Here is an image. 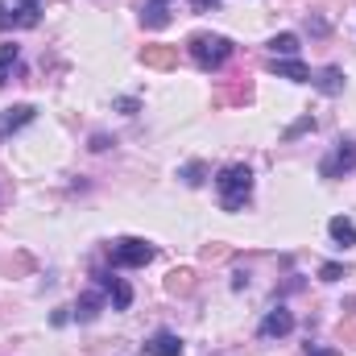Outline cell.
<instances>
[{
	"mask_svg": "<svg viewBox=\"0 0 356 356\" xmlns=\"http://www.w3.org/2000/svg\"><path fill=\"white\" fill-rule=\"evenodd\" d=\"M216 195H220V207L224 211H241L253 195V170L245 162H232L216 175Z\"/></svg>",
	"mask_w": 356,
	"mask_h": 356,
	"instance_id": "cell-1",
	"label": "cell"
},
{
	"mask_svg": "<svg viewBox=\"0 0 356 356\" xmlns=\"http://www.w3.org/2000/svg\"><path fill=\"white\" fill-rule=\"evenodd\" d=\"M186 50H191V63H195L199 71H220V67L232 58L236 46H232L224 33H195Z\"/></svg>",
	"mask_w": 356,
	"mask_h": 356,
	"instance_id": "cell-2",
	"label": "cell"
},
{
	"mask_svg": "<svg viewBox=\"0 0 356 356\" xmlns=\"http://www.w3.org/2000/svg\"><path fill=\"white\" fill-rule=\"evenodd\" d=\"M154 245L149 241H141V236H124V241H116L112 245V266L116 269H141L154 261Z\"/></svg>",
	"mask_w": 356,
	"mask_h": 356,
	"instance_id": "cell-3",
	"label": "cell"
},
{
	"mask_svg": "<svg viewBox=\"0 0 356 356\" xmlns=\"http://www.w3.org/2000/svg\"><path fill=\"white\" fill-rule=\"evenodd\" d=\"M356 170V141H336V149L319 162V175L323 178H344Z\"/></svg>",
	"mask_w": 356,
	"mask_h": 356,
	"instance_id": "cell-4",
	"label": "cell"
},
{
	"mask_svg": "<svg viewBox=\"0 0 356 356\" xmlns=\"http://www.w3.org/2000/svg\"><path fill=\"white\" fill-rule=\"evenodd\" d=\"M95 286H99L104 294H112V307H116V311H129V307H133V286H129L124 277H112V273L99 269V273H95Z\"/></svg>",
	"mask_w": 356,
	"mask_h": 356,
	"instance_id": "cell-5",
	"label": "cell"
},
{
	"mask_svg": "<svg viewBox=\"0 0 356 356\" xmlns=\"http://www.w3.org/2000/svg\"><path fill=\"white\" fill-rule=\"evenodd\" d=\"M294 332V315L286 311V307H273L266 319H261V340H282V336H290Z\"/></svg>",
	"mask_w": 356,
	"mask_h": 356,
	"instance_id": "cell-6",
	"label": "cell"
},
{
	"mask_svg": "<svg viewBox=\"0 0 356 356\" xmlns=\"http://www.w3.org/2000/svg\"><path fill=\"white\" fill-rule=\"evenodd\" d=\"M33 116H38V108H33V104H17V108H4V112H0V141H4L8 133L25 129Z\"/></svg>",
	"mask_w": 356,
	"mask_h": 356,
	"instance_id": "cell-7",
	"label": "cell"
},
{
	"mask_svg": "<svg viewBox=\"0 0 356 356\" xmlns=\"http://www.w3.org/2000/svg\"><path fill=\"white\" fill-rule=\"evenodd\" d=\"M141 63H145L149 71H170V67L178 63V50H175V46H162V42L141 46Z\"/></svg>",
	"mask_w": 356,
	"mask_h": 356,
	"instance_id": "cell-8",
	"label": "cell"
},
{
	"mask_svg": "<svg viewBox=\"0 0 356 356\" xmlns=\"http://www.w3.org/2000/svg\"><path fill=\"white\" fill-rule=\"evenodd\" d=\"M145 356H182V340L175 332H154L145 340Z\"/></svg>",
	"mask_w": 356,
	"mask_h": 356,
	"instance_id": "cell-9",
	"label": "cell"
},
{
	"mask_svg": "<svg viewBox=\"0 0 356 356\" xmlns=\"http://www.w3.org/2000/svg\"><path fill=\"white\" fill-rule=\"evenodd\" d=\"M269 71L277 75V79H294V83H311V71L298 63V58H273L269 63Z\"/></svg>",
	"mask_w": 356,
	"mask_h": 356,
	"instance_id": "cell-10",
	"label": "cell"
},
{
	"mask_svg": "<svg viewBox=\"0 0 356 356\" xmlns=\"http://www.w3.org/2000/svg\"><path fill=\"white\" fill-rule=\"evenodd\" d=\"M141 25L145 29H166L170 25V0H149L141 8Z\"/></svg>",
	"mask_w": 356,
	"mask_h": 356,
	"instance_id": "cell-11",
	"label": "cell"
},
{
	"mask_svg": "<svg viewBox=\"0 0 356 356\" xmlns=\"http://www.w3.org/2000/svg\"><path fill=\"white\" fill-rule=\"evenodd\" d=\"M327 236H332L340 249H348V245H356V224L348 216H332V220H327Z\"/></svg>",
	"mask_w": 356,
	"mask_h": 356,
	"instance_id": "cell-12",
	"label": "cell"
},
{
	"mask_svg": "<svg viewBox=\"0 0 356 356\" xmlns=\"http://www.w3.org/2000/svg\"><path fill=\"white\" fill-rule=\"evenodd\" d=\"M311 83L323 91V95H340L344 91V71L340 67H323L319 75H311Z\"/></svg>",
	"mask_w": 356,
	"mask_h": 356,
	"instance_id": "cell-13",
	"label": "cell"
},
{
	"mask_svg": "<svg viewBox=\"0 0 356 356\" xmlns=\"http://www.w3.org/2000/svg\"><path fill=\"white\" fill-rule=\"evenodd\" d=\"M249 95H253V83H249V79H236V83H228V88L216 91V104L228 108V104H245Z\"/></svg>",
	"mask_w": 356,
	"mask_h": 356,
	"instance_id": "cell-14",
	"label": "cell"
},
{
	"mask_svg": "<svg viewBox=\"0 0 356 356\" xmlns=\"http://www.w3.org/2000/svg\"><path fill=\"white\" fill-rule=\"evenodd\" d=\"M0 273L4 277H25V273H33V257L29 253H4L0 257Z\"/></svg>",
	"mask_w": 356,
	"mask_h": 356,
	"instance_id": "cell-15",
	"label": "cell"
},
{
	"mask_svg": "<svg viewBox=\"0 0 356 356\" xmlns=\"http://www.w3.org/2000/svg\"><path fill=\"white\" fill-rule=\"evenodd\" d=\"M269 50H273V58H294L302 50V42H298V33H277V38H269Z\"/></svg>",
	"mask_w": 356,
	"mask_h": 356,
	"instance_id": "cell-16",
	"label": "cell"
},
{
	"mask_svg": "<svg viewBox=\"0 0 356 356\" xmlns=\"http://www.w3.org/2000/svg\"><path fill=\"white\" fill-rule=\"evenodd\" d=\"M166 290H170L175 298L191 294V290H195V273H191V269H170V273H166Z\"/></svg>",
	"mask_w": 356,
	"mask_h": 356,
	"instance_id": "cell-17",
	"label": "cell"
},
{
	"mask_svg": "<svg viewBox=\"0 0 356 356\" xmlns=\"http://www.w3.org/2000/svg\"><path fill=\"white\" fill-rule=\"evenodd\" d=\"M99 307H104V294H99V290H88V294L79 298V307H75V319H79V323H91V319L99 315Z\"/></svg>",
	"mask_w": 356,
	"mask_h": 356,
	"instance_id": "cell-18",
	"label": "cell"
},
{
	"mask_svg": "<svg viewBox=\"0 0 356 356\" xmlns=\"http://www.w3.org/2000/svg\"><path fill=\"white\" fill-rule=\"evenodd\" d=\"M17 58H21V50L8 42V46H0V88L8 83V75H13V67H17Z\"/></svg>",
	"mask_w": 356,
	"mask_h": 356,
	"instance_id": "cell-19",
	"label": "cell"
},
{
	"mask_svg": "<svg viewBox=\"0 0 356 356\" xmlns=\"http://www.w3.org/2000/svg\"><path fill=\"white\" fill-rule=\"evenodd\" d=\"M38 4L42 0H17V25L21 29H33L38 25Z\"/></svg>",
	"mask_w": 356,
	"mask_h": 356,
	"instance_id": "cell-20",
	"label": "cell"
},
{
	"mask_svg": "<svg viewBox=\"0 0 356 356\" xmlns=\"http://www.w3.org/2000/svg\"><path fill=\"white\" fill-rule=\"evenodd\" d=\"M302 133H315V116H302V120H294V124L286 129V141H294V137H302Z\"/></svg>",
	"mask_w": 356,
	"mask_h": 356,
	"instance_id": "cell-21",
	"label": "cell"
},
{
	"mask_svg": "<svg viewBox=\"0 0 356 356\" xmlns=\"http://www.w3.org/2000/svg\"><path fill=\"white\" fill-rule=\"evenodd\" d=\"M203 175H207V166H203V162H191V166H186L178 178H182L186 186H199V182H203Z\"/></svg>",
	"mask_w": 356,
	"mask_h": 356,
	"instance_id": "cell-22",
	"label": "cell"
},
{
	"mask_svg": "<svg viewBox=\"0 0 356 356\" xmlns=\"http://www.w3.org/2000/svg\"><path fill=\"white\" fill-rule=\"evenodd\" d=\"M340 340L344 344H356V315L353 319H340Z\"/></svg>",
	"mask_w": 356,
	"mask_h": 356,
	"instance_id": "cell-23",
	"label": "cell"
},
{
	"mask_svg": "<svg viewBox=\"0 0 356 356\" xmlns=\"http://www.w3.org/2000/svg\"><path fill=\"white\" fill-rule=\"evenodd\" d=\"M319 277H323V282H340V277H344V266H336V261H327V266L319 269Z\"/></svg>",
	"mask_w": 356,
	"mask_h": 356,
	"instance_id": "cell-24",
	"label": "cell"
},
{
	"mask_svg": "<svg viewBox=\"0 0 356 356\" xmlns=\"http://www.w3.org/2000/svg\"><path fill=\"white\" fill-rule=\"evenodd\" d=\"M228 257V245H207L203 249V261H224Z\"/></svg>",
	"mask_w": 356,
	"mask_h": 356,
	"instance_id": "cell-25",
	"label": "cell"
},
{
	"mask_svg": "<svg viewBox=\"0 0 356 356\" xmlns=\"http://www.w3.org/2000/svg\"><path fill=\"white\" fill-rule=\"evenodd\" d=\"M13 25H17V13L0 0V33H4V29H13Z\"/></svg>",
	"mask_w": 356,
	"mask_h": 356,
	"instance_id": "cell-26",
	"label": "cell"
},
{
	"mask_svg": "<svg viewBox=\"0 0 356 356\" xmlns=\"http://www.w3.org/2000/svg\"><path fill=\"white\" fill-rule=\"evenodd\" d=\"M186 4H191V8H195V13H211V8H216V4H220V0H186Z\"/></svg>",
	"mask_w": 356,
	"mask_h": 356,
	"instance_id": "cell-27",
	"label": "cell"
},
{
	"mask_svg": "<svg viewBox=\"0 0 356 356\" xmlns=\"http://www.w3.org/2000/svg\"><path fill=\"white\" fill-rule=\"evenodd\" d=\"M137 108H141V104H137V99H120V112H124V116H133V112H137Z\"/></svg>",
	"mask_w": 356,
	"mask_h": 356,
	"instance_id": "cell-28",
	"label": "cell"
},
{
	"mask_svg": "<svg viewBox=\"0 0 356 356\" xmlns=\"http://www.w3.org/2000/svg\"><path fill=\"white\" fill-rule=\"evenodd\" d=\"M108 145H112V141H108L104 133H95V137H91V149H108Z\"/></svg>",
	"mask_w": 356,
	"mask_h": 356,
	"instance_id": "cell-29",
	"label": "cell"
},
{
	"mask_svg": "<svg viewBox=\"0 0 356 356\" xmlns=\"http://www.w3.org/2000/svg\"><path fill=\"white\" fill-rule=\"evenodd\" d=\"M302 356H336V353H323V348H311V344H307V348H302Z\"/></svg>",
	"mask_w": 356,
	"mask_h": 356,
	"instance_id": "cell-30",
	"label": "cell"
}]
</instances>
